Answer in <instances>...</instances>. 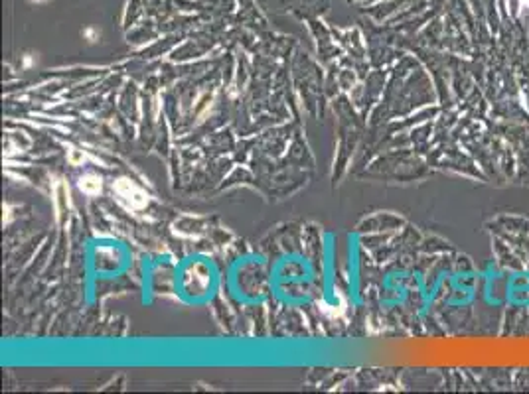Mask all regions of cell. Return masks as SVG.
Instances as JSON below:
<instances>
[{"mask_svg":"<svg viewBox=\"0 0 529 394\" xmlns=\"http://www.w3.org/2000/svg\"><path fill=\"white\" fill-rule=\"evenodd\" d=\"M113 190L119 196V199L127 207H131V209H140V207L146 205V194L136 184H132L131 180H119V182H115Z\"/></svg>","mask_w":529,"mask_h":394,"instance_id":"6da1fadb","label":"cell"},{"mask_svg":"<svg viewBox=\"0 0 529 394\" xmlns=\"http://www.w3.org/2000/svg\"><path fill=\"white\" fill-rule=\"evenodd\" d=\"M54 201H56V211H58V223L66 225L67 217H69V190L64 182H58Z\"/></svg>","mask_w":529,"mask_h":394,"instance_id":"7a4b0ae2","label":"cell"},{"mask_svg":"<svg viewBox=\"0 0 529 394\" xmlns=\"http://www.w3.org/2000/svg\"><path fill=\"white\" fill-rule=\"evenodd\" d=\"M79 190L87 196H95L101 192V180L95 178V176H83L79 180Z\"/></svg>","mask_w":529,"mask_h":394,"instance_id":"3957f363","label":"cell"},{"mask_svg":"<svg viewBox=\"0 0 529 394\" xmlns=\"http://www.w3.org/2000/svg\"><path fill=\"white\" fill-rule=\"evenodd\" d=\"M69 162L73 166H79V164H83V160H85V156H83V152H79V150H75V148H71L69 150Z\"/></svg>","mask_w":529,"mask_h":394,"instance_id":"277c9868","label":"cell"}]
</instances>
